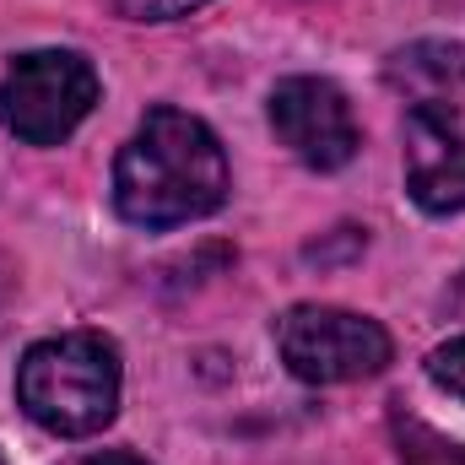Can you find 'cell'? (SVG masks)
I'll use <instances>...</instances> for the list:
<instances>
[{"mask_svg": "<svg viewBox=\"0 0 465 465\" xmlns=\"http://www.w3.org/2000/svg\"><path fill=\"white\" fill-rule=\"evenodd\" d=\"M228 152L206 119L152 109L114 157V212L130 228L163 232L212 217L228 201Z\"/></svg>", "mask_w": 465, "mask_h": 465, "instance_id": "cell-1", "label": "cell"}, {"mask_svg": "<svg viewBox=\"0 0 465 465\" xmlns=\"http://www.w3.org/2000/svg\"><path fill=\"white\" fill-rule=\"evenodd\" d=\"M119 347L98 331L33 341L16 362V406L54 439H93L119 411Z\"/></svg>", "mask_w": 465, "mask_h": 465, "instance_id": "cell-2", "label": "cell"}, {"mask_svg": "<svg viewBox=\"0 0 465 465\" xmlns=\"http://www.w3.org/2000/svg\"><path fill=\"white\" fill-rule=\"evenodd\" d=\"M98 109V71L76 49L16 54L0 76V124L27 146H60Z\"/></svg>", "mask_w": 465, "mask_h": 465, "instance_id": "cell-3", "label": "cell"}, {"mask_svg": "<svg viewBox=\"0 0 465 465\" xmlns=\"http://www.w3.org/2000/svg\"><path fill=\"white\" fill-rule=\"evenodd\" d=\"M276 351L303 384H351L390 368L395 341L379 320L331 309V303H298L276 320Z\"/></svg>", "mask_w": 465, "mask_h": 465, "instance_id": "cell-4", "label": "cell"}, {"mask_svg": "<svg viewBox=\"0 0 465 465\" xmlns=\"http://www.w3.org/2000/svg\"><path fill=\"white\" fill-rule=\"evenodd\" d=\"M271 130L303 168H320V173L347 168L357 157V146H362V130H357L347 93L336 82H325V76H287V82H276Z\"/></svg>", "mask_w": 465, "mask_h": 465, "instance_id": "cell-5", "label": "cell"}, {"mask_svg": "<svg viewBox=\"0 0 465 465\" xmlns=\"http://www.w3.org/2000/svg\"><path fill=\"white\" fill-rule=\"evenodd\" d=\"M406 195L428 217H465V114H406Z\"/></svg>", "mask_w": 465, "mask_h": 465, "instance_id": "cell-6", "label": "cell"}, {"mask_svg": "<svg viewBox=\"0 0 465 465\" xmlns=\"http://www.w3.org/2000/svg\"><path fill=\"white\" fill-rule=\"evenodd\" d=\"M390 87L406 98V114H465V44L422 38L390 54Z\"/></svg>", "mask_w": 465, "mask_h": 465, "instance_id": "cell-7", "label": "cell"}, {"mask_svg": "<svg viewBox=\"0 0 465 465\" xmlns=\"http://www.w3.org/2000/svg\"><path fill=\"white\" fill-rule=\"evenodd\" d=\"M428 379H433L444 395L465 401V336H455V341H444V347L428 351Z\"/></svg>", "mask_w": 465, "mask_h": 465, "instance_id": "cell-8", "label": "cell"}, {"mask_svg": "<svg viewBox=\"0 0 465 465\" xmlns=\"http://www.w3.org/2000/svg\"><path fill=\"white\" fill-rule=\"evenodd\" d=\"M124 22H179L190 11H201L206 0H109Z\"/></svg>", "mask_w": 465, "mask_h": 465, "instance_id": "cell-9", "label": "cell"}, {"mask_svg": "<svg viewBox=\"0 0 465 465\" xmlns=\"http://www.w3.org/2000/svg\"><path fill=\"white\" fill-rule=\"evenodd\" d=\"M71 465H152V460L124 455V450H104V455H82V460H71Z\"/></svg>", "mask_w": 465, "mask_h": 465, "instance_id": "cell-10", "label": "cell"}, {"mask_svg": "<svg viewBox=\"0 0 465 465\" xmlns=\"http://www.w3.org/2000/svg\"><path fill=\"white\" fill-rule=\"evenodd\" d=\"M460 303H465V282H460Z\"/></svg>", "mask_w": 465, "mask_h": 465, "instance_id": "cell-11", "label": "cell"}]
</instances>
